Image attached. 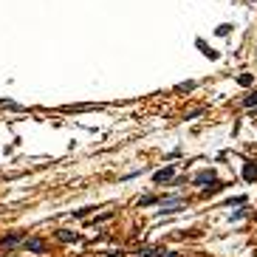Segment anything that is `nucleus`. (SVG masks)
Instances as JSON below:
<instances>
[{
	"instance_id": "nucleus-15",
	"label": "nucleus",
	"mask_w": 257,
	"mask_h": 257,
	"mask_svg": "<svg viewBox=\"0 0 257 257\" xmlns=\"http://www.w3.org/2000/svg\"><path fill=\"white\" fill-rule=\"evenodd\" d=\"M110 218H113V212H105V215H99V218H96V221H93V223H102V221H110Z\"/></svg>"
},
{
	"instance_id": "nucleus-10",
	"label": "nucleus",
	"mask_w": 257,
	"mask_h": 257,
	"mask_svg": "<svg viewBox=\"0 0 257 257\" xmlns=\"http://www.w3.org/2000/svg\"><path fill=\"white\" fill-rule=\"evenodd\" d=\"M238 82L243 85V88H249V85L255 82V77H252V74H240V77H238Z\"/></svg>"
},
{
	"instance_id": "nucleus-5",
	"label": "nucleus",
	"mask_w": 257,
	"mask_h": 257,
	"mask_svg": "<svg viewBox=\"0 0 257 257\" xmlns=\"http://www.w3.org/2000/svg\"><path fill=\"white\" fill-rule=\"evenodd\" d=\"M57 238H60L62 243H77L80 235H77V232H68V229H60V232H57Z\"/></svg>"
},
{
	"instance_id": "nucleus-12",
	"label": "nucleus",
	"mask_w": 257,
	"mask_h": 257,
	"mask_svg": "<svg viewBox=\"0 0 257 257\" xmlns=\"http://www.w3.org/2000/svg\"><path fill=\"white\" fill-rule=\"evenodd\" d=\"M243 105H246V107H257V90L252 93V96H246V99H243Z\"/></svg>"
},
{
	"instance_id": "nucleus-17",
	"label": "nucleus",
	"mask_w": 257,
	"mask_h": 257,
	"mask_svg": "<svg viewBox=\"0 0 257 257\" xmlns=\"http://www.w3.org/2000/svg\"><path fill=\"white\" fill-rule=\"evenodd\" d=\"M107 257H124L122 252H113V255H107Z\"/></svg>"
},
{
	"instance_id": "nucleus-9",
	"label": "nucleus",
	"mask_w": 257,
	"mask_h": 257,
	"mask_svg": "<svg viewBox=\"0 0 257 257\" xmlns=\"http://www.w3.org/2000/svg\"><path fill=\"white\" fill-rule=\"evenodd\" d=\"M153 204H159V198H156V195H144V198H139V206H153Z\"/></svg>"
},
{
	"instance_id": "nucleus-2",
	"label": "nucleus",
	"mask_w": 257,
	"mask_h": 257,
	"mask_svg": "<svg viewBox=\"0 0 257 257\" xmlns=\"http://www.w3.org/2000/svg\"><path fill=\"white\" fill-rule=\"evenodd\" d=\"M172 175H175V167L170 164V167H164V170H156V172H153V181L161 184V181H167V178H172Z\"/></svg>"
},
{
	"instance_id": "nucleus-8",
	"label": "nucleus",
	"mask_w": 257,
	"mask_h": 257,
	"mask_svg": "<svg viewBox=\"0 0 257 257\" xmlns=\"http://www.w3.org/2000/svg\"><path fill=\"white\" fill-rule=\"evenodd\" d=\"M20 240H23V235H9V238H3V246L11 249V246H17Z\"/></svg>"
},
{
	"instance_id": "nucleus-14",
	"label": "nucleus",
	"mask_w": 257,
	"mask_h": 257,
	"mask_svg": "<svg viewBox=\"0 0 257 257\" xmlns=\"http://www.w3.org/2000/svg\"><path fill=\"white\" fill-rule=\"evenodd\" d=\"M90 215V209H77V212H74V218H88Z\"/></svg>"
},
{
	"instance_id": "nucleus-1",
	"label": "nucleus",
	"mask_w": 257,
	"mask_h": 257,
	"mask_svg": "<svg viewBox=\"0 0 257 257\" xmlns=\"http://www.w3.org/2000/svg\"><path fill=\"white\" fill-rule=\"evenodd\" d=\"M243 181H257V161H246L243 164Z\"/></svg>"
},
{
	"instance_id": "nucleus-7",
	"label": "nucleus",
	"mask_w": 257,
	"mask_h": 257,
	"mask_svg": "<svg viewBox=\"0 0 257 257\" xmlns=\"http://www.w3.org/2000/svg\"><path fill=\"white\" fill-rule=\"evenodd\" d=\"M195 45H198V48H201V51L206 54V57H209V60H218V57H221V54H218V51H212V48H209V45H206L204 40H198Z\"/></svg>"
},
{
	"instance_id": "nucleus-4",
	"label": "nucleus",
	"mask_w": 257,
	"mask_h": 257,
	"mask_svg": "<svg viewBox=\"0 0 257 257\" xmlns=\"http://www.w3.org/2000/svg\"><path fill=\"white\" fill-rule=\"evenodd\" d=\"M215 181V170H201L195 178H192V184H212Z\"/></svg>"
},
{
	"instance_id": "nucleus-11",
	"label": "nucleus",
	"mask_w": 257,
	"mask_h": 257,
	"mask_svg": "<svg viewBox=\"0 0 257 257\" xmlns=\"http://www.w3.org/2000/svg\"><path fill=\"white\" fill-rule=\"evenodd\" d=\"M229 31H232V26H229V23H223V26H218V28H215V34H218V37H226Z\"/></svg>"
},
{
	"instance_id": "nucleus-6",
	"label": "nucleus",
	"mask_w": 257,
	"mask_h": 257,
	"mask_svg": "<svg viewBox=\"0 0 257 257\" xmlns=\"http://www.w3.org/2000/svg\"><path fill=\"white\" fill-rule=\"evenodd\" d=\"M223 186H226V184H221V181H212V186H206V189H201V195H204V198H209V195H218V192H221Z\"/></svg>"
},
{
	"instance_id": "nucleus-16",
	"label": "nucleus",
	"mask_w": 257,
	"mask_h": 257,
	"mask_svg": "<svg viewBox=\"0 0 257 257\" xmlns=\"http://www.w3.org/2000/svg\"><path fill=\"white\" fill-rule=\"evenodd\" d=\"M161 257H181V255H178V252H164Z\"/></svg>"
},
{
	"instance_id": "nucleus-13",
	"label": "nucleus",
	"mask_w": 257,
	"mask_h": 257,
	"mask_svg": "<svg viewBox=\"0 0 257 257\" xmlns=\"http://www.w3.org/2000/svg\"><path fill=\"white\" fill-rule=\"evenodd\" d=\"M192 88H195V82H181V85H178V93H184V90H192Z\"/></svg>"
},
{
	"instance_id": "nucleus-3",
	"label": "nucleus",
	"mask_w": 257,
	"mask_h": 257,
	"mask_svg": "<svg viewBox=\"0 0 257 257\" xmlns=\"http://www.w3.org/2000/svg\"><path fill=\"white\" fill-rule=\"evenodd\" d=\"M23 243H26V249H28V252H34V255H43V252H45V240H40V238L23 240Z\"/></svg>"
}]
</instances>
